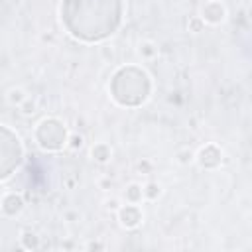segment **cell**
<instances>
[{
  "label": "cell",
  "mask_w": 252,
  "mask_h": 252,
  "mask_svg": "<svg viewBox=\"0 0 252 252\" xmlns=\"http://www.w3.org/2000/svg\"><path fill=\"white\" fill-rule=\"evenodd\" d=\"M140 220H142V215H140V209L136 205H126L124 209H120V222L126 228L136 226Z\"/></svg>",
  "instance_id": "obj_1"
},
{
  "label": "cell",
  "mask_w": 252,
  "mask_h": 252,
  "mask_svg": "<svg viewBox=\"0 0 252 252\" xmlns=\"http://www.w3.org/2000/svg\"><path fill=\"white\" fill-rule=\"evenodd\" d=\"M199 161H201L203 167H215V165L220 161V152H219L215 146H207V148L201 150Z\"/></svg>",
  "instance_id": "obj_2"
},
{
  "label": "cell",
  "mask_w": 252,
  "mask_h": 252,
  "mask_svg": "<svg viewBox=\"0 0 252 252\" xmlns=\"http://www.w3.org/2000/svg\"><path fill=\"white\" fill-rule=\"evenodd\" d=\"M222 18H224V8H222L220 4L211 2V4H207V6L203 8V20H207V22H211V24H219Z\"/></svg>",
  "instance_id": "obj_3"
},
{
  "label": "cell",
  "mask_w": 252,
  "mask_h": 252,
  "mask_svg": "<svg viewBox=\"0 0 252 252\" xmlns=\"http://www.w3.org/2000/svg\"><path fill=\"white\" fill-rule=\"evenodd\" d=\"M2 209L8 213V215H18L22 209H24V201L20 195H8L2 203Z\"/></svg>",
  "instance_id": "obj_4"
},
{
  "label": "cell",
  "mask_w": 252,
  "mask_h": 252,
  "mask_svg": "<svg viewBox=\"0 0 252 252\" xmlns=\"http://www.w3.org/2000/svg\"><path fill=\"white\" fill-rule=\"evenodd\" d=\"M93 156H94V159L96 161H106L108 158H110V152H108V148L106 146H96V148H93Z\"/></svg>",
  "instance_id": "obj_5"
},
{
  "label": "cell",
  "mask_w": 252,
  "mask_h": 252,
  "mask_svg": "<svg viewBox=\"0 0 252 252\" xmlns=\"http://www.w3.org/2000/svg\"><path fill=\"white\" fill-rule=\"evenodd\" d=\"M126 197H128V201L138 203V201L142 199V189H140L138 185H130V187H128V191H126Z\"/></svg>",
  "instance_id": "obj_6"
},
{
  "label": "cell",
  "mask_w": 252,
  "mask_h": 252,
  "mask_svg": "<svg viewBox=\"0 0 252 252\" xmlns=\"http://www.w3.org/2000/svg\"><path fill=\"white\" fill-rule=\"evenodd\" d=\"M22 238H24V242H26L28 248H35V246H37V236H35L33 232H26Z\"/></svg>",
  "instance_id": "obj_7"
},
{
  "label": "cell",
  "mask_w": 252,
  "mask_h": 252,
  "mask_svg": "<svg viewBox=\"0 0 252 252\" xmlns=\"http://www.w3.org/2000/svg\"><path fill=\"white\" fill-rule=\"evenodd\" d=\"M146 195H148L150 199H154L156 195H159V187H158L156 183H150V185L146 187Z\"/></svg>",
  "instance_id": "obj_8"
},
{
  "label": "cell",
  "mask_w": 252,
  "mask_h": 252,
  "mask_svg": "<svg viewBox=\"0 0 252 252\" xmlns=\"http://www.w3.org/2000/svg\"><path fill=\"white\" fill-rule=\"evenodd\" d=\"M81 144H83V138H81V136H75V138H73V146L77 148V146H81Z\"/></svg>",
  "instance_id": "obj_9"
},
{
  "label": "cell",
  "mask_w": 252,
  "mask_h": 252,
  "mask_svg": "<svg viewBox=\"0 0 252 252\" xmlns=\"http://www.w3.org/2000/svg\"><path fill=\"white\" fill-rule=\"evenodd\" d=\"M0 193H2V189H0Z\"/></svg>",
  "instance_id": "obj_10"
}]
</instances>
